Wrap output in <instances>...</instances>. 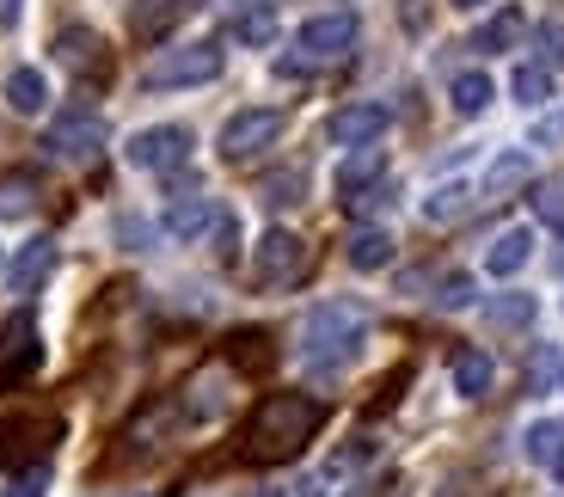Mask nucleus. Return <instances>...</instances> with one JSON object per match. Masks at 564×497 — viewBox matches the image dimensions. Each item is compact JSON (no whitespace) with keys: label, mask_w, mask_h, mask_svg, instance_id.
Here are the masks:
<instances>
[{"label":"nucleus","mask_w":564,"mask_h":497,"mask_svg":"<svg viewBox=\"0 0 564 497\" xmlns=\"http://www.w3.org/2000/svg\"><path fill=\"white\" fill-rule=\"evenodd\" d=\"M56 62H62L68 74H80V80H105V74H111V56H105V37H99V31H86V25L56 31Z\"/></svg>","instance_id":"obj_9"},{"label":"nucleus","mask_w":564,"mask_h":497,"mask_svg":"<svg viewBox=\"0 0 564 497\" xmlns=\"http://www.w3.org/2000/svg\"><path fill=\"white\" fill-rule=\"evenodd\" d=\"M509 93L522 105H546L552 99V68H540V62H522V68L509 74Z\"/></svg>","instance_id":"obj_24"},{"label":"nucleus","mask_w":564,"mask_h":497,"mask_svg":"<svg viewBox=\"0 0 564 497\" xmlns=\"http://www.w3.org/2000/svg\"><path fill=\"white\" fill-rule=\"evenodd\" d=\"M301 270H307V240H301V234L270 228L264 240L252 246V277H258L264 289H289V283H301Z\"/></svg>","instance_id":"obj_5"},{"label":"nucleus","mask_w":564,"mask_h":497,"mask_svg":"<svg viewBox=\"0 0 564 497\" xmlns=\"http://www.w3.org/2000/svg\"><path fill=\"white\" fill-rule=\"evenodd\" d=\"M564 449V424L558 418H546V424L528 430V461H540V467H552V455Z\"/></svg>","instance_id":"obj_26"},{"label":"nucleus","mask_w":564,"mask_h":497,"mask_svg":"<svg viewBox=\"0 0 564 497\" xmlns=\"http://www.w3.org/2000/svg\"><path fill=\"white\" fill-rule=\"evenodd\" d=\"M552 473H558V485H564V449H558V455H552Z\"/></svg>","instance_id":"obj_35"},{"label":"nucleus","mask_w":564,"mask_h":497,"mask_svg":"<svg viewBox=\"0 0 564 497\" xmlns=\"http://www.w3.org/2000/svg\"><path fill=\"white\" fill-rule=\"evenodd\" d=\"M234 37L246 43V50H264L270 37H276V7H246V13H234Z\"/></svg>","instance_id":"obj_22"},{"label":"nucleus","mask_w":564,"mask_h":497,"mask_svg":"<svg viewBox=\"0 0 564 497\" xmlns=\"http://www.w3.org/2000/svg\"><path fill=\"white\" fill-rule=\"evenodd\" d=\"M491 356H485V350H460V356H454V393H460V399H485V393H491Z\"/></svg>","instance_id":"obj_17"},{"label":"nucleus","mask_w":564,"mask_h":497,"mask_svg":"<svg viewBox=\"0 0 564 497\" xmlns=\"http://www.w3.org/2000/svg\"><path fill=\"white\" fill-rule=\"evenodd\" d=\"M454 7H485V0H454Z\"/></svg>","instance_id":"obj_37"},{"label":"nucleus","mask_w":564,"mask_h":497,"mask_svg":"<svg viewBox=\"0 0 564 497\" xmlns=\"http://www.w3.org/2000/svg\"><path fill=\"white\" fill-rule=\"evenodd\" d=\"M215 215H221V209H215V197H178L166 209V234H172V240H197V234L215 228Z\"/></svg>","instance_id":"obj_13"},{"label":"nucleus","mask_w":564,"mask_h":497,"mask_svg":"<svg viewBox=\"0 0 564 497\" xmlns=\"http://www.w3.org/2000/svg\"><path fill=\"white\" fill-rule=\"evenodd\" d=\"M534 215L546 222V228H564V179H546V185H534Z\"/></svg>","instance_id":"obj_29"},{"label":"nucleus","mask_w":564,"mask_h":497,"mask_svg":"<svg viewBox=\"0 0 564 497\" xmlns=\"http://www.w3.org/2000/svg\"><path fill=\"white\" fill-rule=\"evenodd\" d=\"M466 197H473L466 185H436L430 203H423V215H430V222H454V215H466Z\"/></svg>","instance_id":"obj_27"},{"label":"nucleus","mask_w":564,"mask_h":497,"mask_svg":"<svg viewBox=\"0 0 564 497\" xmlns=\"http://www.w3.org/2000/svg\"><path fill=\"white\" fill-rule=\"evenodd\" d=\"M282 136V111H270V105H252V111H234L221 129V154L227 160H252L258 148H270Z\"/></svg>","instance_id":"obj_7"},{"label":"nucleus","mask_w":564,"mask_h":497,"mask_svg":"<svg viewBox=\"0 0 564 497\" xmlns=\"http://www.w3.org/2000/svg\"><path fill=\"white\" fill-rule=\"evenodd\" d=\"M325 424V406L313 393H270L258 399V412L246 418V461H295L301 449L313 442V430Z\"/></svg>","instance_id":"obj_1"},{"label":"nucleus","mask_w":564,"mask_h":497,"mask_svg":"<svg viewBox=\"0 0 564 497\" xmlns=\"http://www.w3.org/2000/svg\"><path fill=\"white\" fill-rule=\"evenodd\" d=\"M99 142H105V117L86 111V105H68L56 123L43 129V154H56V160H86Z\"/></svg>","instance_id":"obj_6"},{"label":"nucleus","mask_w":564,"mask_h":497,"mask_svg":"<svg viewBox=\"0 0 564 497\" xmlns=\"http://www.w3.org/2000/svg\"><path fill=\"white\" fill-rule=\"evenodd\" d=\"M350 43H356V19L350 13H319V19H307V25L295 31L301 62H338Z\"/></svg>","instance_id":"obj_8"},{"label":"nucleus","mask_w":564,"mask_h":497,"mask_svg":"<svg viewBox=\"0 0 564 497\" xmlns=\"http://www.w3.org/2000/svg\"><path fill=\"white\" fill-rule=\"evenodd\" d=\"M7 105H13L19 117H37L43 105H50V80H43L37 68H13L7 74Z\"/></svg>","instance_id":"obj_15"},{"label":"nucleus","mask_w":564,"mask_h":497,"mask_svg":"<svg viewBox=\"0 0 564 497\" xmlns=\"http://www.w3.org/2000/svg\"><path fill=\"white\" fill-rule=\"evenodd\" d=\"M301 191H307V179H301V172H276V179H264V203H270V209L301 203Z\"/></svg>","instance_id":"obj_30"},{"label":"nucleus","mask_w":564,"mask_h":497,"mask_svg":"<svg viewBox=\"0 0 564 497\" xmlns=\"http://www.w3.org/2000/svg\"><path fill=\"white\" fill-rule=\"evenodd\" d=\"M448 99H454V111H460V117H479L485 105L497 99V86H491V74H479V68H466V74H454V86H448Z\"/></svg>","instance_id":"obj_18"},{"label":"nucleus","mask_w":564,"mask_h":497,"mask_svg":"<svg viewBox=\"0 0 564 497\" xmlns=\"http://www.w3.org/2000/svg\"><path fill=\"white\" fill-rule=\"evenodd\" d=\"M393 197H399V191L387 185V179H375V185H368L362 197H350V203H344V209H350V215H368V209H387V203H393Z\"/></svg>","instance_id":"obj_32"},{"label":"nucleus","mask_w":564,"mask_h":497,"mask_svg":"<svg viewBox=\"0 0 564 497\" xmlns=\"http://www.w3.org/2000/svg\"><path fill=\"white\" fill-rule=\"evenodd\" d=\"M375 179H381V148H356V154L338 166V197H344V203L362 197V191L375 185Z\"/></svg>","instance_id":"obj_16"},{"label":"nucleus","mask_w":564,"mask_h":497,"mask_svg":"<svg viewBox=\"0 0 564 497\" xmlns=\"http://www.w3.org/2000/svg\"><path fill=\"white\" fill-rule=\"evenodd\" d=\"M19 13H25V0H0V31H13Z\"/></svg>","instance_id":"obj_34"},{"label":"nucleus","mask_w":564,"mask_h":497,"mask_svg":"<svg viewBox=\"0 0 564 497\" xmlns=\"http://www.w3.org/2000/svg\"><path fill=\"white\" fill-rule=\"evenodd\" d=\"M344 258H350L356 270H387V264H393V234H387V228L350 234V252H344Z\"/></svg>","instance_id":"obj_19"},{"label":"nucleus","mask_w":564,"mask_h":497,"mask_svg":"<svg viewBox=\"0 0 564 497\" xmlns=\"http://www.w3.org/2000/svg\"><path fill=\"white\" fill-rule=\"evenodd\" d=\"M50 270H56V240H25L19 258L7 264V289H13V295H37Z\"/></svg>","instance_id":"obj_12"},{"label":"nucleus","mask_w":564,"mask_h":497,"mask_svg":"<svg viewBox=\"0 0 564 497\" xmlns=\"http://www.w3.org/2000/svg\"><path fill=\"white\" fill-rule=\"evenodd\" d=\"M191 148H197V136L184 123H154V129H135L123 154L135 172H178L184 160H191Z\"/></svg>","instance_id":"obj_4"},{"label":"nucleus","mask_w":564,"mask_h":497,"mask_svg":"<svg viewBox=\"0 0 564 497\" xmlns=\"http://www.w3.org/2000/svg\"><path fill=\"white\" fill-rule=\"evenodd\" d=\"M387 123H393L387 105H344V111L325 123V136H332L338 148H375L387 136Z\"/></svg>","instance_id":"obj_10"},{"label":"nucleus","mask_w":564,"mask_h":497,"mask_svg":"<svg viewBox=\"0 0 564 497\" xmlns=\"http://www.w3.org/2000/svg\"><path fill=\"white\" fill-rule=\"evenodd\" d=\"M522 25H528V19L516 13V7H503V13L491 19V25H479V37H473V50H509V43L522 37Z\"/></svg>","instance_id":"obj_25"},{"label":"nucleus","mask_w":564,"mask_h":497,"mask_svg":"<svg viewBox=\"0 0 564 497\" xmlns=\"http://www.w3.org/2000/svg\"><path fill=\"white\" fill-rule=\"evenodd\" d=\"M37 209V179L31 172H0V222Z\"/></svg>","instance_id":"obj_20"},{"label":"nucleus","mask_w":564,"mask_h":497,"mask_svg":"<svg viewBox=\"0 0 564 497\" xmlns=\"http://www.w3.org/2000/svg\"><path fill=\"white\" fill-rule=\"evenodd\" d=\"M528 258H534V234H528V228H509V234H497V240H491L485 270H491V277H516Z\"/></svg>","instance_id":"obj_14"},{"label":"nucleus","mask_w":564,"mask_h":497,"mask_svg":"<svg viewBox=\"0 0 564 497\" xmlns=\"http://www.w3.org/2000/svg\"><path fill=\"white\" fill-rule=\"evenodd\" d=\"M50 491V461H31L25 473H13V485H7V497H43Z\"/></svg>","instance_id":"obj_31"},{"label":"nucleus","mask_w":564,"mask_h":497,"mask_svg":"<svg viewBox=\"0 0 564 497\" xmlns=\"http://www.w3.org/2000/svg\"><path fill=\"white\" fill-rule=\"evenodd\" d=\"M25 369H37V320L13 313L0 326V375H25Z\"/></svg>","instance_id":"obj_11"},{"label":"nucleus","mask_w":564,"mask_h":497,"mask_svg":"<svg viewBox=\"0 0 564 497\" xmlns=\"http://www.w3.org/2000/svg\"><path fill=\"white\" fill-rule=\"evenodd\" d=\"M221 74V50L215 43H178V50H160L148 68H141V86L148 93H178V86H203Z\"/></svg>","instance_id":"obj_3"},{"label":"nucleus","mask_w":564,"mask_h":497,"mask_svg":"<svg viewBox=\"0 0 564 497\" xmlns=\"http://www.w3.org/2000/svg\"><path fill=\"white\" fill-rule=\"evenodd\" d=\"M528 179H534V160L528 154H497L491 160V172H485V191H516V185H528Z\"/></svg>","instance_id":"obj_23"},{"label":"nucleus","mask_w":564,"mask_h":497,"mask_svg":"<svg viewBox=\"0 0 564 497\" xmlns=\"http://www.w3.org/2000/svg\"><path fill=\"white\" fill-rule=\"evenodd\" d=\"M436 301H442V307H466V301H473V277H448Z\"/></svg>","instance_id":"obj_33"},{"label":"nucleus","mask_w":564,"mask_h":497,"mask_svg":"<svg viewBox=\"0 0 564 497\" xmlns=\"http://www.w3.org/2000/svg\"><path fill=\"white\" fill-rule=\"evenodd\" d=\"M485 313H491V326H528L534 320V295H497Z\"/></svg>","instance_id":"obj_28"},{"label":"nucleus","mask_w":564,"mask_h":497,"mask_svg":"<svg viewBox=\"0 0 564 497\" xmlns=\"http://www.w3.org/2000/svg\"><path fill=\"white\" fill-rule=\"evenodd\" d=\"M362 332H368V313L350 307V301H325V307H313L307 332H301V356H307L313 369H344L356 350H362Z\"/></svg>","instance_id":"obj_2"},{"label":"nucleus","mask_w":564,"mask_h":497,"mask_svg":"<svg viewBox=\"0 0 564 497\" xmlns=\"http://www.w3.org/2000/svg\"><path fill=\"white\" fill-rule=\"evenodd\" d=\"M246 497H282V491H270V485H264V491H246Z\"/></svg>","instance_id":"obj_36"},{"label":"nucleus","mask_w":564,"mask_h":497,"mask_svg":"<svg viewBox=\"0 0 564 497\" xmlns=\"http://www.w3.org/2000/svg\"><path fill=\"white\" fill-rule=\"evenodd\" d=\"M178 13H184V0H135V7H129V31H135V37H160Z\"/></svg>","instance_id":"obj_21"}]
</instances>
